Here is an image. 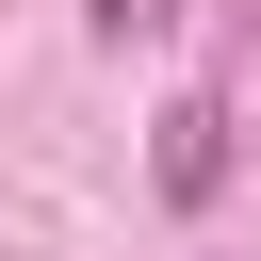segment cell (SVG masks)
I'll return each instance as SVG.
<instances>
[{"label": "cell", "mask_w": 261, "mask_h": 261, "mask_svg": "<svg viewBox=\"0 0 261 261\" xmlns=\"http://www.w3.org/2000/svg\"><path fill=\"white\" fill-rule=\"evenodd\" d=\"M228 130H245V114H228L212 82H196V98H163V147H147V196H163V212H212V196H228Z\"/></svg>", "instance_id": "6da1fadb"}, {"label": "cell", "mask_w": 261, "mask_h": 261, "mask_svg": "<svg viewBox=\"0 0 261 261\" xmlns=\"http://www.w3.org/2000/svg\"><path fill=\"white\" fill-rule=\"evenodd\" d=\"M163 16H179V0H98V33H114V49H130V33H163Z\"/></svg>", "instance_id": "7a4b0ae2"}]
</instances>
